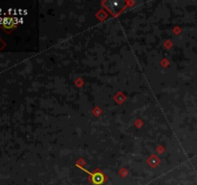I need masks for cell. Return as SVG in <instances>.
<instances>
[{
  "label": "cell",
  "mask_w": 197,
  "mask_h": 185,
  "mask_svg": "<svg viewBox=\"0 0 197 185\" xmlns=\"http://www.w3.org/2000/svg\"><path fill=\"white\" fill-rule=\"evenodd\" d=\"M81 169H83V168H81ZM83 171H86V170L83 169ZM87 172L92 176V182H93L95 185H100L104 181V176H103V175L100 174V172H95V174H91V172Z\"/></svg>",
  "instance_id": "cell-1"
}]
</instances>
